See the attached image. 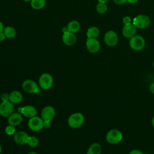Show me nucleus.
I'll return each instance as SVG.
<instances>
[{"label": "nucleus", "instance_id": "nucleus-8", "mask_svg": "<svg viewBox=\"0 0 154 154\" xmlns=\"http://www.w3.org/2000/svg\"><path fill=\"white\" fill-rule=\"evenodd\" d=\"M14 111V105L10 100L2 102L0 104V115L2 117H8Z\"/></svg>", "mask_w": 154, "mask_h": 154}, {"label": "nucleus", "instance_id": "nucleus-12", "mask_svg": "<svg viewBox=\"0 0 154 154\" xmlns=\"http://www.w3.org/2000/svg\"><path fill=\"white\" fill-rule=\"evenodd\" d=\"M137 32V28L132 23L124 25V26L122 29V34L123 35L128 38H131L134 36Z\"/></svg>", "mask_w": 154, "mask_h": 154}, {"label": "nucleus", "instance_id": "nucleus-17", "mask_svg": "<svg viewBox=\"0 0 154 154\" xmlns=\"http://www.w3.org/2000/svg\"><path fill=\"white\" fill-rule=\"evenodd\" d=\"M22 98V94L19 91H13L9 94V100L13 103H17L20 102Z\"/></svg>", "mask_w": 154, "mask_h": 154}, {"label": "nucleus", "instance_id": "nucleus-22", "mask_svg": "<svg viewBox=\"0 0 154 154\" xmlns=\"http://www.w3.org/2000/svg\"><path fill=\"white\" fill-rule=\"evenodd\" d=\"M3 32L8 38H13L16 35V31L15 28L12 26H8L4 28Z\"/></svg>", "mask_w": 154, "mask_h": 154}, {"label": "nucleus", "instance_id": "nucleus-14", "mask_svg": "<svg viewBox=\"0 0 154 154\" xmlns=\"http://www.w3.org/2000/svg\"><path fill=\"white\" fill-rule=\"evenodd\" d=\"M63 42L67 46H73L76 43V36L75 33L70 32L69 31L63 33L62 35Z\"/></svg>", "mask_w": 154, "mask_h": 154}, {"label": "nucleus", "instance_id": "nucleus-39", "mask_svg": "<svg viewBox=\"0 0 154 154\" xmlns=\"http://www.w3.org/2000/svg\"><path fill=\"white\" fill-rule=\"evenodd\" d=\"M24 2H31L32 0H23Z\"/></svg>", "mask_w": 154, "mask_h": 154}, {"label": "nucleus", "instance_id": "nucleus-40", "mask_svg": "<svg viewBox=\"0 0 154 154\" xmlns=\"http://www.w3.org/2000/svg\"><path fill=\"white\" fill-rule=\"evenodd\" d=\"M1 151H2V148H1V146L0 145V153H1Z\"/></svg>", "mask_w": 154, "mask_h": 154}, {"label": "nucleus", "instance_id": "nucleus-13", "mask_svg": "<svg viewBox=\"0 0 154 154\" xmlns=\"http://www.w3.org/2000/svg\"><path fill=\"white\" fill-rule=\"evenodd\" d=\"M18 111L19 113L23 114V116L28 118H32L35 116L37 114L36 109L31 105H27L19 108Z\"/></svg>", "mask_w": 154, "mask_h": 154}, {"label": "nucleus", "instance_id": "nucleus-3", "mask_svg": "<svg viewBox=\"0 0 154 154\" xmlns=\"http://www.w3.org/2000/svg\"><path fill=\"white\" fill-rule=\"evenodd\" d=\"M146 42L144 38L140 35H135L130 38L129 46L135 51H141L145 46Z\"/></svg>", "mask_w": 154, "mask_h": 154}, {"label": "nucleus", "instance_id": "nucleus-29", "mask_svg": "<svg viewBox=\"0 0 154 154\" xmlns=\"http://www.w3.org/2000/svg\"><path fill=\"white\" fill-rule=\"evenodd\" d=\"M129 154H144L143 152L138 149H134V150H132L129 153Z\"/></svg>", "mask_w": 154, "mask_h": 154}, {"label": "nucleus", "instance_id": "nucleus-15", "mask_svg": "<svg viewBox=\"0 0 154 154\" xmlns=\"http://www.w3.org/2000/svg\"><path fill=\"white\" fill-rule=\"evenodd\" d=\"M29 136L24 131H18L14 136V141L18 144H25L27 143Z\"/></svg>", "mask_w": 154, "mask_h": 154}, {"label": "nucleus", "instance_id": "nucleus-35", "mask_svg": "<svg viewBox=\"0 0 154 154\" xmlns=\"http://www.w3.org/2000/svg\"><path fill=\"white\" fill-rule=\"evenodd\" d=\"M68 29H67V26H64L63 28H62V32L63 33H65V32H68Z\"/></svg>", "mask_w": 154, "mask_h": 154}, {"label": "nucleus", "instance_id": "nucleus-25", "mask_svg": "<svg viewBox=\"0 0 154 154\" xmlns=\"http://www.w3.org/2000/svg\"><path fill=\"white\" fill-rule=\"evenodd\" d=\"M15 128H14V126H11V125H8L7 126L6 128H5V133L7 134V135H11L13 134H14L15 132Z\"/></svg>", "mask_w": 154, "mask_h": 154}, {"label": "nucleus", "instance_id": "nucleus-33", "mask_svg": "<svg viewBox=\"0 0 154 154\" xmlns=\"http://www.w3.org/2000/svg\"><path fill=\"white\" fill-rule=\"evenodd\" d=\"M4 29V24H3V23L0 20V32H3Z\"/></svg>", "mask_w": 154, "mask_h": 154}, {"label": "nucleus", "instance_id": "nucleus-10", "mask_svg": "<svg viewBox=\"0 0 154 154\" xmlns=\"http://www.w3.org/2000/svg\"><path fill=\"white\" fill-rule=\"evenodd\" d=\"M22 88L24 91L29 93H35L38 90L37 83L31 79L25 80L22 83Z\"/></svg>", "mask_w": 154, "mask_h": 154}, {"label": "nucleus", "instance_id": "nucleus-23", "mask_svg": "<svg viewBox=\"0 0 154 154\" xmlns=\"http://www.w3.org/2000/svg\"><path fill=\"white\" fill-rule=\"evenodd\" d=\"M107 10H108V7H107L106 3L98 2V3L96 7V10L98 13L103 14L107 11Z\"/></svg>", "mask_w": 154, "mask_h": 154}, {"label": "nucleus", "instance_id": "nucleus-37", "mask_svg": "<svg viewBox=\"0 0 154 154\" xmlns=\"http://www.w3.org/2000/svg\"><path fill=\"white\" fill-rule=\"evenodd\" d=\"M152 125L154 128V116H153V117L152 119Z\"/></svg>", "mask_w": 154, "mask_h": 154}, {"label": "nucleus", "instance_id": "nucleus-1", "mask_svg": "<svg viewBox=\"0 0 154 154\" xmlns=\"http://www.w3.org/2000/svg\"><path fill=\"white\" fill-rule=\"evenodd\" d=\"M132 23L137 28L144 29L148 27L150 24V19L149 17L146 14H138L134 18Z\"/></svg>", "mask_w": 154, "mask_h": 154}, {"label": "nucleus", "instance_id": "nucleus-24", "mask_svg": "<svg viewBox=\"0 0 154 154\" xmlns=\"http://www.w3.org/2000/svg\"><path fill=\"white\" fill-rule=\"evenodd\" d=\"M27 143L29 146L32 147H35L38 144V140L37 138H36L34 136L29 137Z\"/></svg>", "mask_w": 154, "mask_h": 154}, {"label": "nucleus", "instance_id": "nucleus-21", "mask_svg": "<svg viewBox=\"0 0 154 154\" xmlns=\"http://www.w3.org/2000/svg\"><path fill=\"white\" fill-rule=\"evenodd\" d=\"M31 7L34 10H41L46 5V0H32L30 2Z\"/></svg>", "mask_w": 154, "mask_h": 154}, {"label": "nucleus", "instance_id": "nucleus-36", "mask_svg": "<svg viewBox=\"0 0 154 154\" xmlns=\"http://www.w3.org/2000/svg\"><path fill=\"white\" fill-rule=\"evenodd\" d=\"M110 0H97V1L99 2H103V3H106L108 1H109Z\"/></svg>", "mask_w": 154, "mask_h": 154}, {"label": "nucleus", "instance_id": "nucleus-31", "mask_svg": "<svg viewBox=\"0 0 154 154\" xmlns=\"http://www.w3.org/2000/svg\"><path fill=\"white\" fill-rule=\"evenodd\" d=\"M6 38L7 37H6L5 34L4 33V32H0V42L4 41Z\"/></svg>", "mask_w": 154, "mask_h": 154}, {"label": "nucleus", "instance_id": "nucleus-18", "mask_svg": "<svg viewBox=\"0 0 154 154\" xmlns=\"http://www.w3.org/2000/svg\"><path fill=\"white\" fill-rule=\"evenodd\" d=\"M67 28L69 32L72 33H76L79 31L81 26L78 21L73 20L70 21L68 23L67 25Z\"/></svg>", "mask_w": 154, "mask_h": 154}, {"label": "nucleus", "instance_id": "nucleus-38", "mask_svg": "<svg viewBox=\"0 0 154 154\" xmlns=\"http://www.w3.org/2000/svg\"><path fill=\"white\" fill-rule=\"evenodd\" d=\"M28 154H37V153L35 152H29Z\"/></svg>", "mask_w": 154, "mask_h": 154}, {"label": "nucleus", "instance_id": "nucleus-6", "mask_svg": "<svg viewBox=\"0 0 154 154\" xmlns=\"http://www.w3.org/2000/svg\"><path fill=\"white\" fill-rule=\"evenodd\" d=\"M53 78L51 74L48 73H44L39 78L38 82L40 86L45 90L50 88L53 84Z\"/></svg>", "mask_w": 154, "mask_h": 154}, {"label": "nucleus", "instance_id": "nucleus-7", "mask_svg": "<svg viewBox=\"0 0 154 154\" xmlns=\"http://www.w3.org/2000/svg\"><path fill=\"white\" fill-rule=\"evenodd\" d=\"M87 49L90 53H96L100 48V44L97 38H87L85 43Z\"/></svg>", "mask_w": 154, "mask_h": 154}, {"label": "nucleus", "instance_id": "nucleus-20", "mask_svg": "<svg viewBox=\"0 0 154 154\" xmlns=\"http://www.w3.org/2000/svg\"><path fill=\"white\" fill-rule=\"evenodd\" d=\"M102 152L101 146L97 143H93L89 147L87 154H100Z\"/></svg>", "mask_w": 154, "mask_h": 154}, {"label": "nucleus", "instance_id": "nucleus-27", "mask_svg": "<svg viewBox=\"0 0 154 154\" xmlns=\"http://www.w3.org/2000/svg\"><path fill=\"white\" fill-rule=\"evenodd\" d=\"M1 99L2 102L8 101V100H9V94H7V93H3V94L1 95Z\"/></svg>", "mask_w": 154, "mask_h": 154}, {"label": "nucleus", "instance_id": "nucleus-41", "mask_svg": "<svg viewBox=\"0 0 154 154\" xmlns=\"http://www.w3.org/2000/svg\"><path fill=\"white\" fill-rule=\"evenodd\" d=\"M153 68H154V61H153Z\"/></svg>", "mask_w": 154, "mask_h": 154}, {"label": "nucleus", "instance_id": "nucleus-5", "mask_svg": "<svg viewBox=\"0 0 154 154\" xmlns=\"http://www.w3.org/2000/svg\"><path fill=\"white\" fill-rule=\"evenodd\" d=\"M103 40L106 45L112 47L117 45L119 42V37L115 31L110 30L105 34Z\"/></svg>", "mask_w": 154, "mask_h": 154}, {"label": "nucleus", "instance_id": "nucleus-30", "mask_svg": "<svg viewBox=\"0 0 154 154\" xmlns=\"http://www.w3.org/2000/svg\"><path fill=\"white\" fill-rule=\"evenodd\" d=\"M149 90L151 93L154 94V82H152V83H150L149 87Z\"/></svg>", "mask_w": 154, "mask_h": 154}, {"label": "nucleus", "instance_id": "nucleus-16", "mask_svg": "<svg viewBox=\"0 0 154 154\" xmlns=\"http://www.w3.org/2000/svg\"><path fill=\"white\" fill-rule=\"evenodd\" d=\"M22 117L19 112H13L8 118V123L10 125L15 126L20 125L22 121Z\"/></svg>", "mask_w": 154, "mask_h": 154}, {"label": "nucleus", "instance_id": "nucleus-2", "mask_svg": "<svg viewBox=\"0 0 154 154\" xmlns=\"http://www.w3.org/2000/svg\"><path fill=\"white\" fill-rule=\"evenodd\" d=\"M123 134L118 129H112L109 130L106 135V140L109 144H117L122 140Z\"/></svg>", "mask_w": 154, "mask_h": 154}, {"label": "nucleus", "instance_id": "nucleus-28", "mask_svg": "<svg viewBox=\"0 0 154 154\" xmlns=\"http://www.w3.org/2000/svg\"><path fill=\"white\" fill-rule=\"evenodd\" d=\"M114 2L117 5H123L128 2V0H113Z\"/></svg>", "mask_w": 154, "mask_h": 154}, {"label": "nucleus", "instance_id": "nucleus-19", "mask_svg": "<svg viewBox=\"0 0 154 154\" xmlns=\"http://www.w3.org/2000/svg\"><path fill=\"white\" fill-rule=\"evenodd\" d=\"M100 34V30L96 26H91L88 28L86 35L87 38H97Z\"/></svg>", "mask_w": 154, "mask_h": 154}, {"label": "nucleus", "instance_id": "nucleus-9", "mask_svg": "<svg viewBox=\"0 0 154 154\" xmlns=\"http://www.w3.org/2000/svg\"><path fill=\"white\" fill-rule=\"evenodd\" d=\"M28 127L33 131H38L43 128V120L37 116L30 118L28 121Z\"/></svg>", "mask_w": 154, "mask_h": 154}, {"label": "nucleus", "instance_id": "nucleus-34", "mask_svg": "<svg viewBox=\"0 0 154 154\" xmlns=\"http://www.w3.org/2000/svg\"><path fill=\"white\" fill-rule=\"evenodd\" d=\"M138 1V0H128V2H129V3H130V4H135V3H137Z\"/></svg>", "mask_w": 154, "mask_h": 154}, {"label": "nucleus", "instance_id": "nucleus-26", "mask_svg": "<svg viewBox=\"0 0 154 154\" xmlns=\"http://www.w3.org/2000/svg\"><path fill=\"white\" fill-rule=\"evenodd\" d=\"M122 21H123V23H124V25H126V24L131 23L132 22V19H131V17L126 16L123 18Z\"/></svg>", "mask_w": 154, "mask_h": 154}, {"label": "nucleus", "instance_id": "nucleus-4", "mask_svg": "<svg viewBox=\"0 0 154 154\" xmlns=\"http://www.w3.org/2000/svg\"><path fill=\"white\" fill-rule=\"evenodd\" d=\"M84 122V116L79 112L72 114L68 119V125L72 128H79Z\"/></svg>", "mask_w": 154, "mask_h": 154}, {"label": "nucleus", "instance_id": "nucleus-11", "mask_svg": "<svg viewBox=\"0 0 154 154\" xmlns=\"http://www.w3.org/2000/svg\"><path fill=\"white\" fill-rule=\"evenodd\" d=\"M55 111L51 106H47L43 108L41 113L42 119L43 121H51L55 117Z\"/></svg>", "mask_w": 154, "mask_h": 154}, {"label": "nucleus", "instance_id": "nucleus-32", "mask_svg": "<svg viewBox=\"0 0 154 154\" xmlns=\"http://www.w3.org/2000/svg\"><path fill=\"white\" fill-rule=\"evenodd\" d=\"M51 126L50 121H43V128H48Z\"/></svg>", "mask_w": 154, "mask_h": 154}]
</instances>
